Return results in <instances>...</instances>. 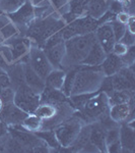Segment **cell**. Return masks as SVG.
Returning a JSON list of instances; mask_svg holds the SVG:
<instances>
[{
  "label": "cell",
  "mask_w": 135,
  "mask_h": 153,
  "mask_svg": "<svg viewBox=\"0 0 135 153\" xmlns=\"http://www.w3.org/2000/svg\"><path fill=\"white\" fill-rule=\"evenodd\" d=\"M97 42L95 32L85 35L75 36L65 41V56L62 61V70L65 71L80 66L90 48Z\"/></svg>",
  "instance_id": "obj_1"
},
{
  "label": "cell",
  "mask_w": 135,
  "mask_h": 153,
  "mask_svg": "<svg viewBox=\"0 0 135 153\" xmlns=\"http://www.w3.org/2000/svg\"><path fill=\"white\" fill-rule=\"evenodd\" d=\"M105 78L101 66H79L75 75L70 96L78 94H94L100 91Z\"/></svg>",
  "instance_id": "obj_2"
},
{
  "label": "cell",
  "mask_w": 135,
  "mask_h": 153,
  "mask_svg": "<svg viewBox=\"0 0 135 153\" xmlns=\"http://www.w3.org/2000/svg\"><path fill=\"white\" fill-rule=\"evenodd\" d=\"M109 96L103 91H98L88 98L79 112L85 122L92 124L109 114Z\"/></svg>",
  "instance_id": "obj_3"
},
{
  "label": "cell",
  "mask_w": 135,
  "mask_h": 153,
  "mask_svg": "<svg viewBox=\"0 0 135 153\" xmlns=\"http://www.w3.org/2000/svg\"><path fill=\"white\" fill-rule=\"evenodd\" d=\"M84 123H87L84 120L73 115L56 126L53 130L60 146L69 148L77 138L81 128L85 125Z\"/></svg>",
  "instance_id": "obj_4"
},
{
  "label": "cell",
  "mask_w": 135,
  "mask_h": 153,
  "mask_svg": "<svg viewBox=\"0 0 135 153\" xmlns=\"http://www.w3.org/2000/svg\"><path fill=\"white\" fill-rule=\"evenodd\" d=\"M98 21L88 16H81L79 18L67 24L61 29L63 40L66 41L75 36L85 35L88 33H92L98 28Z\"/></svg>",
  "instance_id": "obj_5"
},
{
  "label": "cell",
  "mask_w": 135,
  "mask_h": 153,
  "mask_svg": "<svg viewBox=\"0 0 135 153\" xmlns=\"http://www.w3.org/2000/svg\"><path fill=\"white\" fill-rule=\"evenodd\" d=\"M13 103L26 113H34L41 103V94L34 92L26 84L15 89Z\"/></svg>",
  "instance_id": "obj_6"
},
{
  "label": "cell",
  "mask_w": 135,
  "mask_h": 153,
  "mask_svg": "<svg viewBox=\"0 0 135 153\" xmlns=\"http://www.w3.org/2000/svg\"><path fill=\"white\" fill-rule=\"evenodd\" d=\"M28 63L44 80L47 78L49 73L53 70V66L47 58L44 50L35 43L32 44L31 48H29Z\"/></svg>",
  "instance_id": "obj_7"
},
{
  "label": "cell",
  "mask_w": 135,
  "mask_h": 153,
  "mask_svg": "<svg viewBox=\"0 0 135 153\" xmlns=\"http://www.w3.org/2000/svg\"><path fill=\"white\" fill-rule=\"evenodd\" d=\"M7 16H9L11 23H13L18 27V31H21V29H23L26 32L29 25L35 21L34 5L29 0H26V3L19 7L18 10L7 14Z\"/></svg>",
  "instance_id": "obj_8"
},
{
  "label": "cell",
  "mask_w": 135,
  "mask_h": 153,
  "mask_svg": "<svg viewBox=\"0 0 135 153\" xmlns=\"http://www.w3.org/2000/svg\"><path fill=\"white\" fill-rule=\"evenodd\" d=\"M114 91H134L135 79L133 65L123 66L117 74L111 76Z\"/></svg>",
  "instance_id": "obj_9"
},
{
  "label": "cell",
  "mask_w": 135,
  "mask_h": 153,
  "mask_svg": "<svg viewBox=\"0 0 135 153\" xmlns=\"http://www.w3.org/2000/svg\"><path fill=\"white\" fill-rule=\"evenodd\" d=\"M28 114L29 113L21 110L13 102H10L3 104L2 110L0 112V120L8 128L12 126L21 125Z\"/></svg>",
  "instance_id": "obj_10"
},
{
  "label": "cell",
  "mask_w": 135,
  "mask_h": 153,
  "mask_svg": "<svg viewBox=\"0 0 135 153\" xmlns=\"http://www.w3.org/2000/svg\"><path fill=\"white\" fill-rule=\"evenodd\" d=\"M134 112V98L131 99L128 103H121L110 106L109 117L113 122L117 124L127 123L129 120H133Z\"/></svg>",
  "instance_id": "obj_11"
},
{
  "label": "cell",
  "mask_w": 135,
  "mask_h": 153,
  "mask_svg": "<svg viewBox=\"0 0 135 153\" xmlns=\"http://www.w3.org/2000/svg\"><path fill=\"white\" fill-rule=\"evenodd\" d=\"M4 43L10 46L12 56H13V62H18L29 54L33 42L28 37H19V35H18L6 40Z\"/></svg>",
  "instance_id": "obj_12"
},
{
  "label": "cell",
  "mask_w": 135,
  "mask_h": 153,
  "mask_svg": "<svg viewBox=\"0 0 135 153\" xmlns=\"http://www.w3.org/2000/svg\"><path fill=\"white\" fill-rule=\"evenodd\" d=\"M95 35L97 42L101 45L103 50L107 54L111 53L116 40H115V36L110 23L103 24L98 27L95 31Z\"/></svg>",
  "instance_id": "obj_13"
},
{
  "label": "cell",
  "mask_w": 135,
  "mask_h": 153,
  "mask_svg": "<svg viewBox=\"0 0 135 153\" xmlns=\"http://www.w3.org/2000/svg\"><path fill=\"white\" fill-rule=\"evenodd\" d=\"M23 76H24V84L29 87L34 92L42 94L44 89L46 87L45 80L42 79L38 74L36 73L29 63H23Z\"/></svg>",
  "instance_id": "obj_14"
},
{
  "label": "cell",
  "mask_w": 135,
  "mask_h": 153,
  "mask_svg": "<svg viewBox=\"0 0 135 153\" xmlns=\"http://www.w3.org/2000/svg\"><path fill=\"white\" fill-rule=\"evenodd\" d=\"M109 1L107 0H83L82 8L85 16L99 19L108 10Z\"/></svg>",
  "instance_id": "obj_15"
},
{
  "label": "cell",
  "mask_w": 135,
  "mask_h": 153,
  "mask_svg": "<svg viewBox=\"0 0 135 153\" xmlns=\"http://www.w3.org/2000/svg\"><path fill=\"white\" fill-rule=\"evenodd\" d=\"M90 142L97 147L99 152H107L106 129L99 122H95L90 124Z\"/></svg>",
  "instance_id": "obj_16"
},
{
  "label": "cell",
  "mask_w": 135,
  "mask_h": 153,
  "mask_svg": "<svg viewBox=\"0 0 135 153\" xmlns=\"http://www.w3.org/2000/svg\"><path fill=\"white\" fill-rule=\"evenodd\" d=\"M119 141L122 151L133 152L135 150V132L134 128L130 127L127 123L120 124Z\"/></svg>",
  "instance_id": "obj_17"
},
{
  "label": "cell",
  "mask_w": 135,
  "mask_h": 153,
  "mask_svg": "<svg viewBox=\"0 0 135 153\" xmlns=\"http://www.w3.org/2000/svg\"><path fill=\"white\" fill-rule=\"evenodd\" d=\"M43 49V48H42ZM44 52L49 59L53 68H62V61L65 56V41L54 45L52 47L44 48Z\"/></svg>",
  "instance_id": "obj_18"
},
{
  "label": "cell",
  "mask_w": 135,
  "mask_h": 153,
  "mask_svg": "<svg viewBox=\"0 0 135 153\" xmlns=\"http://www.w3.org/2000/svg\"><path fill=\"white\" fill-rule=\"evenodd\" d=\"M123 66L125 65L123 61H122L121 57L111 52L107 54L105 60L101 65V68H102V71L104 73L105 76H111L113 75H115V74H117Z\"/></svg>",
  "instance_id": "obj_19"
},
{
  "label": "cell",
  "mask_w": 135,
  "mask_h": 153,
  "mask_svg": "<svg viewBox=\"0 0 135 153\" xmlns=\"http://www.w3.org/2000/svg\"><path fill=\"white\" fill-rule=\"evenodd\" d=\"M107 56V53L103 50L101 45L98 42H95L90 52L87 55V57L82 60L80 66H101L103 61L105 60ZM79 68V66H78Z\"/></svg>",
  "instance_id": "obj_20"
},
{
  "label": "cell",
  "mask_w": 135,
  "mask_h": 153,
  "mask_svg": "<svg viewBox=\"0 0 135 153\" xmlns=\"http://www.w3.org/2000/svg\"><path fill=\"white\" fill-rule=\"evenodd\" d=\"M59 110V103L53 104V103L43 102L40 103L38 107L35 110V114L39 117L43 122H47V120H53L54 117L57 115Z\"/></svg>",
  "instance_id": "obj_21"
},
{
  "label": "cell",
  "mask_w": 135,
  "mask_h": 153,
  "mask_svg": "<svg viewBox=\"0 0 135 153\" xmlns=\"http://www.w3.org/2000/svg\"><path fill=\"white\" fill-rule=\"evenodd\" d=\"M11 82V88L15 90L18 86L24 84V76H23V65L21 62H13L9 65L6 70Z\"/></svg>",
  "instance_id": "obj_22"
},
{
  "label": "cell",
  "mask_w": 135,
  "mask_h": 153,
  "mask_svg": "<svg viewBox=\"0 0 135 153\" xmlns=\"http://www.w3.org/2000/svg\"><path fill=\"white\" fill-rule=\"evenodd\" d=\"M66 71L62 68H53L49 73L47 78L45 79L46 87L55 89V90H61L63 83L65 81Z\"/></svg>",
  "instance_id": "obj_23"
},
{
  "label": "cell",
  "mask_w": 135,
  "mask_h": 153,
  "mask_svg": "<svg viewBox=\"0 0 135 153\" xmlns=\"http://www.w3.org/2000/svg\"><path fill=\"white\" fill-rule=\"evenodd\" d=\"M68 100H69V98L66 97L61 90H55V89H51L48 87H45L43 93L41 94V103L48 102L56 104V103L64 102V101Z\"/></svg>",
  "instance_id": "obj_24"
},
{
  "label": "cell",
  "mask_w": 135,
  "mask_h": 153,
  "mask_svg": "<svg viewBox=\"0 0 135 153\" xmlns=\"http://www.w3.org/2000/svg\"><path fill=\"white\" fill-rule=\"evenodd\" d=\"M23 130L31 133H37L42 130L43 128V120L39 117H37L35 113H29L26 118L21 124Z\"/></svg>",
  "instance_id": "obj_25"
},
{
  "label": "cell",
  "mask_w": 135,
  "mask_h": 153,
  "mask_svg": "<svg viewBox=\"0 0 135 153\" xmlns=\"http://www.w3.org/2000/svg\"><path fill=\"white\" fill-rule=\"evenodd\" d=\"M133 92L134 91H114L109 96L110 106L121 104V103H128L130 100L133 99Z\"/></svg>",
  "instance_id": "obj_26"
},
{
  "label": "cell",
  "mask_w": 135,
  "mask_h": 153,
  "mask_svg": "<svg viewBox=\"0 0 135 153\" xmlns=\"http://www.w3.org/2000/svg\"><path fill=\"white\" fill-rule=\"evenodd\" d=\"M35 134L38 136L40 139L43 140L50 148L61 147L57 138H56V136H55L54 130H41V131H39V132L35 133Z\"/></svg>",
  "instance_id": "obj_27"
},
{
  "label": "cell",
  "mask_w": 135,
  "mask_h": 153,
  "mask_svg": "<svg viewBox=\"0 0 135 153\" xmlns=\"http://www.w3.org/2000/svg\"><path fill=\"white\" fill-rule=\"evenodd\" d=\"M26 0H0V12L1 13H12L26 3Z\"/></svg>",
  "instance_id": "obj_28"
},
{
  "label": "cell",
  "mask_w": 135,
  "mask_h": 153,
  "mask_svg": "<svg viewBox=\"0 0 135 153\" xmlns=\"http://www.w3.org/2000/svg\"><path fill=\"white\" fill-rule=\"evenodd\" d=\"M77 70H78V68H72V70L66 71L65 81H64V83H63L62 88H61V91L64 93V95L66 97H69L70 96V92H71V89H72L73 82H74L75 75H76V73H77Z\"/></svg>",
  "instance_id": "obj_29"
},
{
  "label": "cell",
  "mask_w": 135,
  "mask_h": 153,
  "mask_svg": "<svg viewBox=\"0 0 135 153\" xmlns=\"http://www.w3.org/2000/svg\"><path fill=\"white\" fill-rule=\"evenodd\" d=\"M0 34L2 35L4 40L6 41V40H8V39L12 38V37L19 35V31L18 29V27L10 22V23L7 24L5 27H3V28L0 30Z\"/></svg>",
  "instance_id": "obj_30"
},
{
  "label": "cell",
  "mask_w": 135,
  "mask_h": 153,
  "mask_svg": "<svg viewBox=\"0 0 135 153\" xmlns=\"http://www.w3.org/2000/svg\"><path fill=\"white\" fill-rule=\"evenodd\" d=\"M110 25L112 27V30H113V33H114V36H115V40L117 41H120V39L123 37V35L126 32V25H123L121 23H119L116 19H113V21L110 22Z\"/></svg>",
  "instance_id": "obj_31"
},
{
  "label": "cell",
  "mask_w": 135,
  "mask_h": 153,
  "mask_svg": "<svg viewBox=\"0 0 135 153\" xmlns=\"http://www.w3.org/2000/svg\"><path fill=\"white\" fill-rule=\"evenodd\" d=\"M14 93H15V90L11 87L4 88V89H1V90H0V99L2 100L3 104L13 102Z\"/></svg>",
  "instance_id": "obj_32"
},
{
  "label": "cell",
  "mask_w": 135,
  "mask_h": 153,
  "mask_svg": "<svg viewBox=\"0 0 135 153\" xmlns=\"http://www.w3.org/2000/svg\"><path fill=\"white\" fill-rule=\"evenodd\" d=\"M121 59L123 61L125 66H130L134 65V60H135V47L133 46H130L127 50V52L124 54L123 56H121Z\"/></svg>",
  "instance_id": "obj_33"
},
{
  "label": "cell",
  "mask_w": 135,
  "mask_h": 153,
  "mask_svg": "<svg viewBox=\"0 0 135 153\" xmlns=\"http://www.w3.org/2000/svg\"><path fill=\"white\" fill-rule=\"evenodd\" d=\"M0 55L5 59L7 63H9V65L13 63V56H12L11 48H10V46H8L7 44L3 43L0 45Z\"/></svg>",
  "instance_id": "obj_34"
},
{
  "label": "cell",
  "mask_w": 135,
  "mask_h": 153,
  "mask_svg": "<svg viewBox=\"0 0 135 153\" xmlns=\"http://www.w3.org/2000/svg\"><path fill=\"white\" fill-rule=\"evenodd\" d=\"M100 91H103V92L107 93L108 96H110L113 92H114V88H113L111 76H105L102 85H101Z\"/></svg>",
  "instance_id": "obj_35"
},
{
  "label": "cell",
  "mask_w": 135,
  "mask_h": 153,
  "mask_svg": "<svg viewBox=\"0 0 135 153\" xmlns=\"http://www.w3.org/2000/svg\"><path fill=\"white\" fill-rule=\"evenodd\" d=\"M128 46H126L125 44H123L122 42L120 41H117L115 42L114 46H113V49H112V52L114 54H116L118 56H123L125 53L127 52V50H128Z\"/></svg>",
  "instance_id": "obj_36"
},
{
  "label": "cell",
  "mask_w": 135,
  "mask_h": 153,
  "mask_svg": "<svg viewBox=\"0 0 135 153\" xmlns=\"http://www.w3.org/2000/svg\"><path fill=\"white\" fill-rule=\"evenodd\" d=\"M8 87H11L10 78H9L8 74L6 73V71L0 68V90Z\"/></svg>",
  "instance_id": "obj_37"
},
{
  "label": "cell",
  "mask_w": 135,
  "mask_h": 153,
  "mask_svg": "<svg viewBox=\"0 0 135 153\" xmlns=\"http://www.w3.org/2000/svg\"><path fill=\"white\" fill-rule=\"evenodd\" d=\"M120 42H122V43L125 44L126 46H128V47L133 46L135 43V34L131 33V32H129L128 30L126 29V32H125L123 37L120 39Z\"/></svg>",
  "instance_id": "obj_38"
},
{
  "label": "cell",
  "mask_w": 135,
  "mask_h": 153,
  "mask_svg": "<svg viewBox=\"0 0 135 153\" xmlns=\"http://www.w3.org/2000/svg\"><path fill=\"white\" fill-rule=\"evenodd\" d=\"M129 18H130V14L128 12L123 10V11L118 12L116 14V16H115V19L123 25H127V23H128V21H129Z\"/></svg>",
  "instance_id": "obj_39"
},
{
  "label": "cell",
  "mask_w": 135,
  "mask_h": 153,
  "mask_svg": "<svg viewBox=\"0 0 135 153\" xmlns=\"http://www.w3.org/2000/svg\"><path fill=\"white\" fill-rule=\"evenodd\" d=\"M70 2V0H50L51 5L56 11H58L59 9H61L63 6L67 5Z\"/></svg>",
  "instance_id": "obj_40"
},
{
  "label": "cell",
  "mask_w": 135,
  "mask_h": 153,
  "mask_svg": "<svg viewBox=\"0 0 135 153\" xmlns=\"http://www.w3.org/2000/svg\"><path fill=\"white\" fill-rule=\"evenodd\" d=\"M126 28L129 32L135 34V16H130L128 23L126 25Z\"/></svg>",
  "instance_id": "obj_41"
},
{
  "label": "cell",
  "mask_w": 135,
  "mask_h": 153,
  "mask_svg": "<svg viewBox=\"0 0 135 153\" xmlns=\"http://www.w3.org/2000/svg\"><path fill=\"white\" fill-rule=\"evenodd\" d=\"M10 19L6 13H0V30L5 27L7 24L10 23Z\"/></svg>",
  "instance_id": "obj_42"
},
{
  "label": "cell",
  "mask_w": 135,
  "mask_h": 153,
  "mask_svg": "<svg viewBox=\"0 0 135 153\" xmlns=\"http://www.w3.org/2000/svg\"><path fill=\"white\" fill-rule=\"evenodd\" d=\"M7 131H8V128L7 126L0 120V137H3L4 135L7 134Z\"/></svg>",
  "instance_id": "obj_43"
},
{
  "label": "cell",
  "mask_w": 135,
  "mask_h": 153,
  "mask_svg": "<svg viewBox=\"0 0 135 153\" xmlns=\"http://www.w3.org/2000/svg\"><path fill=\"white\" fill-rule=\"evenodd\" d=\"M29 1L32 2V4H33L34 6H37L39 3H40V2L43 1V0H29Z\"/></svg>",
  "instance_id": "obj_44"
},
{
  "label": "cell",
  "mask_w": 135,
  "mask_h": 153,
  "mask_svg": "<svg viewBox=\"0 0 135 153\" xmlns=\"http://www.w3.org/2000/svg\"><path fill=\"white\" fill-rule=\"evenodd\" d=\"M4 42H5V40H4L3 37H2V35L0 34V45H1V44H3Z\"/></svg>",
  "instance_id": "obj_45"
},
{
  "label": "cell",
  "mask_w": 135,
  "mask_h": 153,
  "mask_svg": "<svg viewBox=\"0 0 135 153\" xmlns=\"http://www.w3.org/2000/svg\"><path fill=\"white\" fill-rule=\"evenodd\" d=\"M2 107H3V102H2V100L0 99V112H1V110H2Z\"/></svg>",
  "instance_id": "obj_46"
},
{
  "label": "cell",
  "mask_w": 135,
  "mask_h": 153,
  "mask_svg": "<svg viewBox=\"0 0 135 153\" xmlns=\"http://www.w3.org/2000/svg\"><path fill=\"white\" fill-rule=\"evenodd\" d=\"M114 1H118V2H120V3L123 4V3H125V2L127 1V0H114Z\"/></svg>",
  "instance_id": "obj_47"
}]
</instances>
